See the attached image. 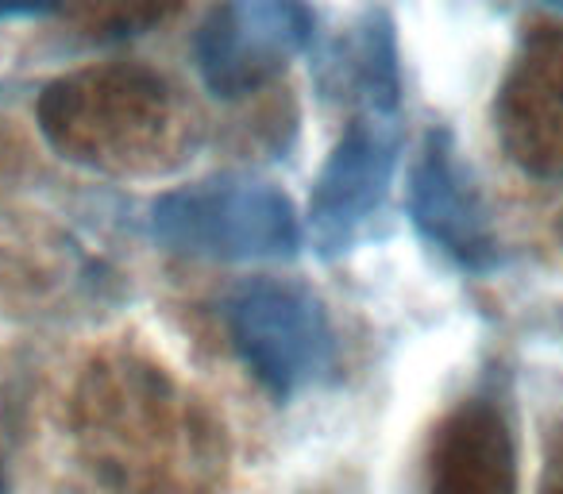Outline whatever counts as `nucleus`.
<instances>
[{
    "instance_id": "f257e3e1",
    "label": "nucleus",
    "mask_w": 563,
    "mask_h": 494,
    "mask_svg": "<svg viewBox=\"0 0 563 494\" xmlns=\"http://www.w3.org/2000/svg\"><path fill=\"white\" fill-rule=\"evenodd\" d=\"M93 468L120 486V494H205L212 475L209 432L170 406L151 378H128V398L93 386L81 421Z\"/></svg>"
},
{
    "instance_id": "f03ea898",
    "label": "nucleus",
    "mask_w": 563,
    "mask_h": 494,
    "mask_svg": "<svg viewBox=\"0 0 563 494\" xmlns=\"http://www.w3.org/2000/svg\"><path fill=\"white\" fill-rule=\"evenodd\" d=\"M158 243L194 260H286L298 252L301 224L278 186L220 174L163 194L151 209Z\"/></svg>"
},
{
    "instance_id": "7ed1b4c3",
    "label": "nucleus",
    "mask_w": 563,
    "mask_h": 494,
    "mask_svg": "<svg viewBox=\"0 0 563 494\" xmlns=\"http://www.w3.org/2000/svg\"><path fill=\"white\" fill-rule=\"evenodd\" d=\"M228 332L251 375L278 398L313 383L332 360V329L313 290L255 278L228 301Z\"/></svg>"
},
{
    "instance_id": "20e7f679",
    "label": "nucleus",
    "mask_w": 563,
    "mask_h": 494,
    "mask_svg": "<svg viewBox=\"0 0 563 494\" xmlns=\"http://www.w3.org/2000/svg\"><path fill=\"white\" fill-rule=\"evenodd\" d=\"M313 43L306 0H220L197 28V70L220 101L271 86Z\"/></svg>"
},
{
    "instance_id": "39448f33",
    "label": "nucleus",
    "mask_w": 563,
    "mask_h": 494,
    "mask_svg": "<svg viewBox=\"0 0 563 494\" xmlns=\"http://www.w3.org/2000/svg\"><path fill=\"white\" fill-rule=\"evenodd\" d=\"M409 217L424 240L444 248L467 271L498 267L490 209L448 128H432L409 166Z\"/></svg>"
},
{
    "instance_id": "423d86ee",
    "label": "nucleus",
    "mask_w": 563,
    "mask_h": 494,
    "mask_svg": "<svg viewBox=\"0 0 563 494\" xmlns=\"http://www.w3.org/2000/svg\"><path fill=\"white\" fill-rule=\"evenodd\" d=\"M398 132L386 117H360L332 147L309 197V224L324 248H340L390 194Z\"/></svg>"
},
{
    "instance_id": "0eeeda50",
    "label": "nucleus",
    "mask_w": 563,
    "mask_h": 494,
    "mask_svg": "<svg viewBox=\"0 0 563 494\" xmlns=\"http://www.w3.org/2000/svg\"><path fill=\"white\" fill-rule=\"evenodd\" d=\"M429 494H517V455L506 421L486 402H463L437 429Z\"/></svg>"
},
{
    "instance_id": "6e6552de",
    "label": "nucleus",
    "mask_w": 563,
    "mask_h": 494,
    "mask_svg": "<svg viewBox=\"0 0 563 494\" xmlns=\"http://www.w3.org/2000/svg\"><path fill=\"white\" fill-rule=\"evenodd\" d=\"M321 89L336 101L360 109L363 117H390L401 97L398 40L383 12H367L344 32L317 63Z\"/></svg>"
},
{
    "instance_id": "1a4fd4ad",
    "label": "nucleus",
    "mask_w": 563,
    "mask_h": 494,
    "mask_svg": "<svg viewBox=\"0 0 563 494\" xmlns=\"http://www.w3.org/2000/svg\"><path fill=\"white\" fill-rule=\"evenodd\" d=\"M544 66H525L521 78L506 89L509 109H529L537 112L540 124L517 135L509 147L517 151V163L529 166L532 174H563V40L544 43Z\"/></svg>"
},
{
    "instance_id": "9d476101",
    "label": "nucleus",
    "mask_w": 563,
    "mask_h": 494,
    "mask_svg": "<svg viewBox=\"0 0 563 494\" xmlns=\"http://www.w3.org/2000/svg\"><path fill=\"white\" fill-rule=\"evenodd\" d=\"M63 9V0H0V20L16 17H47V12Z\"/></svg>"
},
{
    "instance_id": "9b49d317",
    "label": "nucleus",
    "mask_w": 563,
    "mask_h": 494,
    "mask_svg": "<svg viewBox=\"0 0 563 494\" xmlns=\"http://www.w3.org/2000/svg\"><path fill=\"white\" fill-rule=\"evenodd\" d=\"M540 494H563V432L552 440V452L544 463V479H540Z\"/></svg>"
},
{
    "instance_id": "f8f14e48",
    "label": "nucleus",
    "mask_w": 563,
    "mask_h": 494,
    "mask_svg": "<svg viewBox=\"0 0 563 494\" xmlns=\"http://www.w3.org/2000/svg\"><path fill=\"white\" fill-rule=\"evenodd\" d=\"M0 491H4V479H0Z\"/></svg>"
}]
</instances>
